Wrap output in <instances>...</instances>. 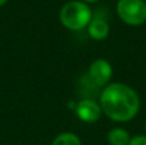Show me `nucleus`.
<instances>
[{
  "mask_svg": "<svg viewBox=\"0 0 146 145\" xmlns=\"http://www.w3.org/2000/svg\"><path fill=\"white\" fill-rule=\"evenodd\" d=\"M87 76L92 85L98 87H105L108 84H110V78L113 76V67L106 59H95L88 67Z\"/></svg>",
  "mask_w": 146,
  "mask_h": 145,
  "instance_id": "20e7f679",
  "label": "nucleus"
},
{
  "mask_svg": "<svg viewBox=\"0 0 146 145\" xmlns=\"http://www.w3.org/2000/svg\"><path fill=\"white\" fill-rule=\"evenodd\" d=\"M50 145H81V140L73 132H63L59 134Z\"/></svg>",
  "mask_w": 146,
  "mask_h": 145,
  "instance_id": "6e6552de",
  "label": "nucleus"
},
{
  "mask_svg": "<svg viewBox=\"0 0 146 145\" xmlns=\"http://www.w3.org/2000/svg\"><path fill=\"white\" fill-rule=\"evenodd\" d=\"M128 145H146V135H137L131 138Z\"/></svg>",
  "mask_w": 146,
  "mask_h": 145,
  "instance_id": "1a4fd4ad",
  "label": "nucleus"
},
{
  "mask_svg": "<svg viewBox=\"0 0 146 145\" xmlns=\"http://www.w3.org/2000/svg\"><path fill=\"white\" fill-rule=\"evenodd\" d=\"M87 32L91 39L96 41H101L108 37L109 35V25L104 18L92 17L87 26Z\"/></svg>",
  "mask_w": 146,
  "mask_h": 145,
  "instance_id": "423d86ee",
  "label": "nucleus"
},
{
  "mask_svg": "<svg viewBox=\"0 0 146 145\" xmlns=\"http://www.w3.org/2000/svg\"><path fill=\"white\" fill-rule=\"evenodd\" d=\"M8 3V0H0V7H3L4 4H7Z\"/></svg>",
  "mask_w": 146,
  "mask_h": 145,
  "instance_id": "9b49d317",
  "label": "nucleus"
},
{
  "mask_svg": "<svg viewBox=\"0 0 146 145\" xmlns=\"http://www.w3.org/2000/svg\"><path fill=\"white\" fill-rule=\"evenodd\" d=\"M118 17L128 26H140L146 21V3L144 0H118Z\"/></svg>",
  "mask_w": 146,
  "mask_h": 145,
  "instance_id": "7ed1b4c3",
  "label": "nucleus"
},
{
  "mask_svg": "<svg viewBox=\"0 0 146 145\" xmlns=\"http://www.w3.org/2000/svg\"><path fill=\"white\" fill-rule=\"evenodd\" d=\"M83 3H86V4H88V3H96V1H99V0H82Z\"/></svg>",
  "mask_w": 146,
  "mask_h": 145,
  "instance_id": "9d476101",
  "label": "nucleus"
},
{
  "mask_svg": "<svg viewBox=\"0 0 146 145\" xmlns=\"http://www.w3.org/2000/svg\"><path fill=\"white\" fill-rule=\"evenodd\" d=\"M76 114L82 122L94 123L101 117L103 110L99 103L92 99H82L76 105Z\"/></svg>",
  "mask_w": 146,
  "mask_h": 145,
  "instance_id": "39448f33",
  "label": "nucleus"
},
{
  "mask_svg": "<svg viewBox=\"0 0 146 145\" xmlns=\"http://www.w3.org/2000/svg\"><path fill=\"white\" fill-rule=\"evenodd\" d=\"M59 19L68 30L81 31L87 27L90 21L92 19V12L88 4L83 3L82 0H72L62 7Z\"/></svg>",
  "mask_w": 146,
  "mask_h": 145,
  "instance_id": "f03ea898",
  "label": "nucleus"
},
{
  "mask_svg": "<svg viewBox=\"0 0 146 145\" xmlns=\"http://www.w3.org/2000/svg\"><path fill=\"white\" fill-rule=\"evenodd\" d=\"M145 130H146V122H145Z\"/></svg>",
  "mask_w": 146,
  "mask_h": 145,
  "instance_id": "f8f14e48",
  "label": "nucleus"
},
{
  "mask_svg": "<svg viewBox=\"0 0 146 145\" xmlns=\"http://www.w3.org/2000/svg\"><path fill=\"white\" fill-rule=\"evenodd\" d=\"M99 104L109 120L127 122L139 113L140 96L132 87L122 82H113L103 87Z\"/></svg>",
  "mask_w": 146,
  "mask_h": 145,
  "instance_id": "f257e3e1",
  "label": "nucleus"
},
{
  "mask_svg": "<svg viewBox=\"0 0 146 145\" xmlns=\"http://www.w3.org/2000/svg\"><path fill=\"white\" fill-rule=\"evenodd\" d=\"M129 140V132L122 127H114L108 132V143L110 145H128Z\"/></svg>",
  "mask_w": 146,
  "mask_h": 145,
  "instance_id": "0eeeda50",
  "label": "nucleus"
}]
</instances>
